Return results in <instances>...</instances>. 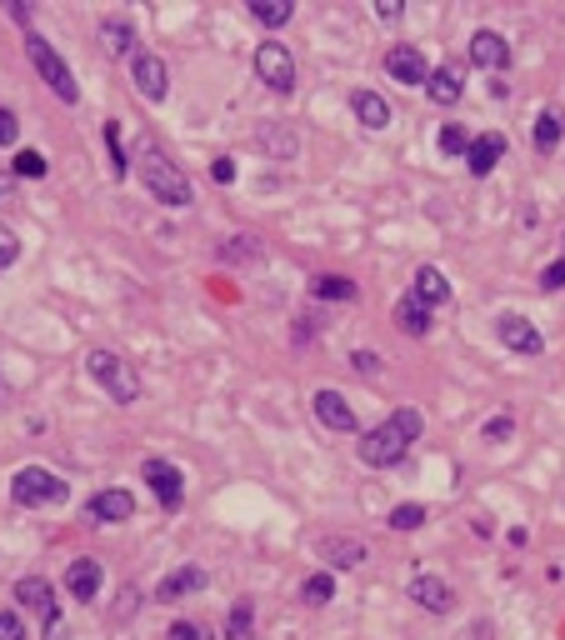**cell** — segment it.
Segmentation results:
<instances>
[{"label":"cell","instance_id":"cell-1","mask_svg":"<svg viewBox=\"0 0 565 640\" xmlns=\"http://www.w3.org/2000/svg\"><path fill=\"white\" fill-rule=\"evenodd\" d=\"M421 426H425L421 411L401 405V411H390L376 430H365L355 451H361L365 465H376V471H390V465H401L405 455H411V446L421 440Z\"/></svg>","mask_w":565,"mask_h":640},{"label":"cell","instance_id":"cell-2","mask_svg":"<svg viewBox=\"0 0 565 640\" xmlns=\"http://www.w3.org/2000/svg\"><path fill=\"white\" fill-rule=\"evenodd\" d=\"M136 161H141V180H145V190H151V201H161V205H190V201H196V190H190V176H186V170H180L165 151L145 145Z\"/></svg>","mask_w":565,"mask_h":640},{"label":"cell","instance_id":"cell-3","mask_svg":"<svg viewBox=\"0 0 565 640\" xmlns=\"http://www.w3.org/2000/svg\"><path fill=\"white\" fill-rule=\"evenodd\" d=\"M85 370H91V380L116 405H136V401H141V376H136V366H130L126 356H116V351H106V345L85 356Z\"/></svg>","mask_w":565,"mask_h":640},{"label":"cell","instance_id":"cell-4","mask_svg":"<svg viewBox=\"0 0 565 640\" xmlns=\"http://www.w3.org/2000/svg\"><path fill=\"white\" fill-rule=\"evenodd\" d=\"M66 496H71V486H66L56 471H46V465H21V471L11 475V500L15 506H25V510L60 506Z\"/></svg>","mask_w":565,"mask_h":640},{"label":"cell","instance_id":"cell-5","mask_svg":"<svg viewBox=\"0 0 565 640\" xmlns=\"http://www.w3.org/2000/svg\"><path fill=\"white\" fill-rule=\"evenodd\" d=\"M25 56H31V66H36V75L50 85V91L66 100V106H75L81 100V85H75L71 66L56 56V46H50L46 36H36V31H25Z\"/></svg>","mask_w":565,"mask_h":640},{"label":"cell","instance_id":"cell-6","mask_svg":"<svg viewBox=\"0 0 565 640\" xmlns=\"http://www.w3.org/2000/svg\"><path fill=\"white\" fill-rule=\"evenodd\" d=\"M15 601L31 605V611L40 616L46 640H66V620H60V611H56V595H50L46 576H21V581H15Z\"/></svg>","mask_w":565,"mask_h":640},{"label":"cell","instance_id":"cell-7","mask_svg":"<svg viewBox=\"0 0 565 640\" xmlns=\"http://www.w3.org/2000/svg\"><path fill=\"white\" fill-rule=\"evenodd\" d=\"M256 75L271 85L275 95H291V91H295V60H291V50H285L281 40H260V50H256Z\"/></svg>","mask_w":565,"mask_h":640},{"label":"cell","instance_id":"cell-8","mask_svg":"<svg viewBox=\"0 0 565 640\" xmlns=\"http://www.w3.org/2000/svg\"><path fill=\"white\" fill-rule=\"evenodd\" d=\"M495 341L506 345V351H516V356H541L545 351V335L535 331V320L516 316V310L495 316Z\"/></svg>","mask_w":565,"mask_h":640},{"label":"cell","instance_id":"cell-9","mask_svg":"<svg viewBox=\"0 0 565 640\" xmlns=\"http://www.w3.org/2000/svg\"><path fill=\"white\" fill-rule=\"evenodd\" d=\"M130 75H136V91H141L151 106H155V100H165V91H170V71H165V60L155 56V50H136Z\"/></svg>","mask_w":565,"mask_h":640},{"label":"cell","instance_id":"cell-10","mask_svg":"<svg viewBox=\"0 0 565 640\" xmlns=\"http://www.w3.org/2000/svg\"><path fill=\"white\" fill-rule=\"evenodd\" d=\"M141 475H145V481H151V490H155V496H161V506H165V510H176L180 500H186V475H180L170 461H161V455H151V461L141 465Z\"/></svg>","mask_w":565,"mask_h":640},{"label":"cell","instance_id":"cell-11","mask_svg":"<svg viewBox=\"0 0 565 640\" xmlns=\"http://www.w3.org/2000/svg\"><path fill=\"white\" fill-rule=\"evenodd\" d=\"M310 405H316V415H320V426H326V430H341V436H355V430H361L355 405L345 401L341 391H316V395H310Z\"/></svg>","mask_w":565,"mask_h":640},{"label":"cell","instance_id":"cell-12","mask_svg":"<svg viewBox=\"0 0 565 640\" xmlns=\"http://www.w3.org/2000/svg\"><path fill=\"white\" fill-rule=\"evenodd\" d=\"M386 71H390V81H401V85H425L431 81V60L415 46H390Z\"/></svg>","mask_w":565,"mask_h":640},{"label":"cell","instance_id":"cell-13","mask_svg":"<svg viewBox=\"0 0 565 640\" xmlns=\"http://www.w3.org/2000/svg\"><path fill=\"white\" fill-rule=\"evenodd\" d=\"M471 66H481V71H506L510 40L501 36V31H475L471 36Z\"/></svg>","mask_w":565,"mask_h":640},{"label":"cell","instance_id":"cell-14","mask_svg":"<svg viewBox=\"0 0 565 640\" xmlns=\"http://www.w3.org/2000/svg\"><path fill=\"white\" fill-rule=\"evenodd\" d=\"M501 161H506V135H501V131L471 135V151H466V166H471V176H491Z\"/></svg>","mask_w":565,"mask_h":640},{"label":"cell","instance_id":"cell-15","mask_svg":"<svg viewBox=\"0 0 565 640\" xmlns=\"http://www.w3.org/2000/svg\"><path fill=\"white\" fill-rule=\"evenodd\" d=\"M85 510H91L95 525H120L136 515V496H130V490H101V496H91Z\"/></svg>","mask_w":565,"mask_h":640},{"label":"cell","instance_id":"cell-16","mask_svg":"<svg viewBox=\"0 0 565 640\" xmlns=\"http://www.w3.org/2000/svg\"><path fill=\"white\" fill-rule=\"evenodd\" d=\"M101 581H106V570H101V560H91V556L66 566V591H71V601H95Z\"/></svg>","mask_w":565,"mask_h":640},{"label":"cell","instance_id":"cell-17","mask_svg":"<svg viewBox=\"0 0 565 640\" xmlns=\"http://www.w3.org/2000/svg\"><path fill=\"white\" fill-rule=\"evenodd\" d=\"M411 601L421 605V611H431V616H446L450 605H456V591H450L440 576H415V581H411Z\"/></svg>","mask_w":565,"mask_h":640},{"label":"cell","instance_id":"cell-18","mask_svg":"<svg viewBox=\"0 0 565 640\" xmlns=\"http://www.w3.org/2000/svg\"><path fill=\"white\" fill-rule=\"evenodd\" d=\"M411 296L421 300L425 310L446 306V300H450V281H446V271H440V265H421V271H415V281H411Z\"/></svg>","mask_w":565,"mask_h":640},{"label":"cell","instance_id":"cell-19","mask_svg":"<svg viewBox=\"0 0 565 640\" xmlns=\"http://www.w3.org/2000/svg\"><path fill=\"white\" fill-rule=\"evenodd\" d=\"M196 591H205V570L201 566H180V570H170L161 585H155V601H186V595H196Z\"/></svg>","mask_w":565,"mask_h":640},{"label":"cell","instance_id":"cell-20","mask_svg":"<svg viewBox=\"0 0 565 640\" xmlns=\"http://www.w3.org/2000/svg\"><path fill=\"white\" fill-rule=\"evenodd\" d=\"M561 141H565V110L545 106L541 116H535V126H530V145H535L541 155H555L561 151Z\"/></svg>","mask_w":565,"mask_h":640},{"label":"cell","instance_id":"cell-21","mask_svg":"<svg viewBox=\"0 0 565 640\" xmlns=\"http://www.w3.org/2000/svg\"><path fill=\"white\" fill-rule=\"evenodd\" d=\"M351 110H355V120H361L365 131H386L390 126V100L376 91H351Z\"/></svg>","mask_w":565,"mask_h":640},{"label":"cell","instance_id":"cell-22","mask_svg":"<svg viewBox=\"0 0 565 640\" xmlns=\"http://www.w3.org/2000/svg\"><path fill=\"white\" fill-rule=\"evenodd\" d=\"M320 560H330L336 570H351L365 560V541L361 535H326L320 541Z\"/></svg>","mask_w":565,"mask_h":640},{"label":"cell","instance_id":"cell-23","mask_svg":"<svg viewBox=\"0 0 565 640\" xmlns=\"http://www.w3.org/2000/svg\"><path fill=\"white\" fill-rule=\"evenodd\" d=\"M425 95H431L436 106H456L460 95H466V81H460L456 66H440V71H431V81H425Z\"/></svg>","mask_w":565,"mask_h":640},{"label":"cell","instance_id":"cell-24","mask_svg":"<svg viewBox=\"0 0 565 640\" xmlns=\"http://www.w3.org/2000/svg\"><path fill=\"white\" fill-rule=\"evenodd\" d=\"M396 325H401L405 335H431V310H425L415 296H405L401 306H396Z\"/></svg>","mask_w":565,"mask_h":640},{"label":"cell","instance_id":"cell-25","mask_svg":"<svg viewBox=\"0 0 565 640\" xmlns=\"http://www.w3.org/2000/svg\"><path fill=\"white\" fill-rule=\"evenodd\" d=\"M101 46L110 50V56H130V46H136V31H130V21H101Z\"/></svg>","mask_w":565,"mask_h":640},{"label":"cell","instance_id":"cell-26","mask_svg":"<svg viewBox=\"0 0 565 640\" xmlns=\"http://www.w3.org/2000/svg\"><path fill=\"white\" fill-rule=\"evenodd\" d=\"M310 296L316 300H355L361 291H355V281H345V275H316V281H310Z\"/></svg>","mask_w":565,"mask_h":640},{"label":"cell","instance_id":"cell-27","mask_svg":"<svg viewBox=\"0 0 565 640\" xmlns=\"http://www.w3.org/2000/svg\"><path fill=\"white\" fill-rule=\"evenodd\" d=\"M225 640H256V611H250V601H240L225 616Z\"/></svg>","mask_w":565,"mask_h":640},{"label":"cell","instance_id":"cell-28","mask_svg":"<svg viewBox=\"0 0 565 640\" xmlns=\"http://www.w3.org/2000/svg\"><path fill=\"white\" fill-rule=\"evenodd\" d=\"M250 15H256L260 25H271V31H275V25H285L295 15V5H291V0H250Z\"/></svg>","mask_w":565,"mask_h":640},{"label":"cell","instance_id":"cell-29","mask_svg":"<svg viewBox=\"0 0 565 640\" xmlns=\"http://www.w3.org/2000/svg\"><path fill=\"white\" fill-rule=\"evenodd\" d=\"M386 525H390V531H421V525H425V506H415V500H411V506H396L386 515Z\"/></svg>","mask_w":565,"mask_h":640},{"label":"cell","instance_id":"cell-30","mask_svg":"<svg viewBox=\"0 0 565 640\" xmlns=\"http://www.w3.org/2000/svg\"><path fill=\"white\" fill-rule=\"evenodd\" d=\"M301 595H306L310 605H326L330 595H336V581H330L326 570H316V576H306V585H301Z\"/></svg>","mask_w":565,"mask_h":640},{"label":"cell","instance_id":"cell-31","mask_svg":"<svg viewBox=\"0 0 565 640\" xmlns=\"http://www.w3.org/2000/svg\"><path fill=\"white\" fill-rule=\"evenodd\" d=\"M440 151L456 155V161H466V151H471V135H466V126H446V131H440Z\"/></svg>","mask_w":565,"mask_h":640},{"label":"cell","instance_id":"cell-32","mask_svg":"<svg viewBox=\"0 0 565 640\" xmlns=\"http://www.w3.org/2000/svg\"><path fill=\"white\" fill-rule=\"evenodd\" d=\"M106 155H110V176H126V151H120V126H116V120H110V126H106Z\"/></svg>","mask_w":565,"mask_h":640},{"label":"cell","instance_id":"cell-33","mask_svg":"<svg viewBox=\"0 0 565 640\" xmlns=\"http://www.w3.org/2000/svg\"><path fill=\"white\" fill-rule=\"evenodd\" d=\"M11 170H15V176H25V180H40V176H46V155H40V151H21Z\"/></svg>","mask_w":565,"mask_h":640},{"label":"cell","instance_id":"cell-34","mask_svg":"<svg viewBox=\"0 0 565 640\" xmlns=\"http://www.w3.org/2000/svg\"><path fill=\"white\" fill-rule=\"evenodd\" d=\"M21 261V240H15V230L0 221V271H11V265Z\"/></svg>","mask_w":565,"mask_h":640},{"label":"cell","instance_id":"cell-35","mask_svg":"<svg viewBox=\"0 0 565 640\" xmlns=\"http://www.w3.org/2000/svg\"><path fill=\"white\" fill-rule=\"evenodd\" d=\"M0 640H25V620L15 611H0Z\"/></svg>","mask_w":565,"mask_h":640},{"label":"cell","instance_id":"cell-36","mask_svg":"<svg viewBox=\"0 0 565 640\" xmlns=\"http://www.w3.org/2000/svg\"><path fill=\"white\" fill-rule=\"evenodd\" d=\"M541 291H565V256L541 271Z\"/></svg>","mask_w":565,"mask_h":640},{"label":"cell","instance_id":"cell-37","mask_svg":"<svg viewBox=\"0 0 565 640\" xmlns=\"http://www.w3.org/2000/svg\"><path fill=\"white\" fill-rule=\"evenodd\" d=\"M15 135H21V120H15V110L0 106V145H15Z\"/></svg>","mask_w":565,"mask_h":640},{"label":"cell","instance_id":"cell-38","mask_svg":"<svg viewBox=\"0 0 565 640\" xmlns=\"http://www.w3.org/2000/svg\"><path fill=\"white\" fill-rule=\"evenodd\" d=\"M510 430H516V420H510V415H491V420H485V440H506Z\"/></svg>","mask_w":565,"mask_h":640},{"label":"cell","instance_id":"cell-39","mask_svg":"<svg viewBox=\"0 0 565 640\" xmlns=\"http://www.w3.org/2000/svg\"><path fill=\"white\" fill-rule=\"evenodd\" d=\"M165 640H205V626H196V620H176Z\"/></svg>","mask_w":565,"mask_h":640},{"label":"cell","instance_id":"cell-40","mask_svg":"<svg viewBox=\"0 0 565 640\" xmlns=\"http://www.w3.org/2000/svg\"><path fill=\"white\" fill-rule=\"evenodd\" d=\"M355 370H361V376H376V370H380V356H376V351H355Z\"/></svg>","mask_w":565,"mask_h":640},{"label":"cell","instance_id":"cell-41","mask_svg":"<svg viewBox=\"0 0 565 640\" xmlns=\"http://www.w3.org/2000/svg\"><path fill=\"white\" fill-rule=\"evenodd\" d=\"M211 176L221 180V186H231V180H236V161H225V155H221V161L211 166Z\"/></svg>","mask_w":565,"mask_h":640},{"label":"cell","instance_id":"cell-42","mask_svg":"<svg viewBox=\"0 0 565 640\" xmlns=\"http://www.w3.org/2000/svg\"><path fill=\"white\" fill-rule=\"evenodd\" d=\"M376 15L380 21H401V0H376Z\"/></svg>","mask_w":565,"mask_h":640},{"label":"cell","instance_id":"cell-43","mask_svg":"<svg viewBox=\"0 0 565 640\" xmlns=\"http://www.w3.org/2000/svg\"><path fill=\"white\" fill-rule=\"evenodd\" d=\"M0 401H5V380H0Z\"/></svg>","mask_w":565,"mask_h":640}]
</instances>
